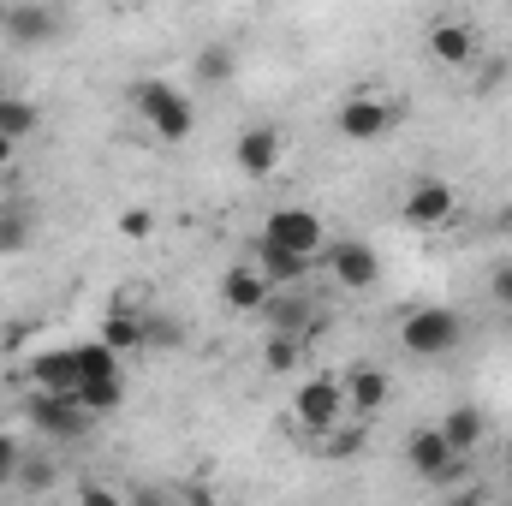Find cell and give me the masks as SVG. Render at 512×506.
Listing matches in <instances>:
<instances>
[{
  "instance_id": "33",
  "label": "cell",
  "mask_w": 512,
  "mask_h": 506,
  "mask_svg": "<svg viewBox=\"0 0 512 506\" xmlns=\"http://www.w3.org/2000/svg\"><path fill=\"white\" fill-rule=\"evenodd\" d=\"M12 161H18V137H6V131H0V167H12Z\"/></svg>"
},
{
  "instance_id": "8",
  "label": "cell",
  "mask_w": 512,
  "mask_h": 506,
  "mask_svg": "<svg viewBox=\"0 0 512 506\" xmlns=\"http://www.w3.org/2000/svg\"><path fill=\"white\" fill-rule=\"evenodd\" d=\"M334 126H340L346 143H376V137H387V131L399 126V108H393L387 96H352Z\"/></svg>"
},
{
  "instance_id": "13",
  "label": "cell",
  "mask_w": 512,
  "mask_h": 506,
  "mask_svg": "<svg viewBox=\"0 0 512 506\" xmlns=\"http://www.w3.org/2000/svg\"><path fill=\"white\" fill-rule=\"evenodd\" d=\"M6 36H12L18 48H42V42H54V36H60V18H54V6L24 0V6H12V12H6Z\"/></svg>"
},
{
  "instance_id": "3",
  "label": "cell",
  "mask_w": 512,
  "mask_h": 506,
  "mask_svg": "<svg viewBox=\"0 0 512 506\" xmlns=\"http://www.w3.org/2000/svg\"><path fill=\"white\" fill-rule=\"evenodd\" d=\"M24 417L48 435V441H78L90 429V411L78 405V393H60V387H36L24 399Z\"/></svg>"
},
{
  "instance_id": "32",
  "label": "cell",
  "mask_w": 512,
  "mask_h": 506,
  "mask_svg": "<svg viewBox=\"0 0 512 506\" xmlns=\"http://www.w3.org/2000/svg\"><path fill=\"white\" fill-rule=\"evenodd\" d=\"M507 60H489V66H483V78H477V90H501V84H507Z\"/></svg>"
},
{
  "instance_id": "30",
  "label": "cell",
  "mask_w": 512,
  "mask_h": 506,
  "mask_svg": "<svg viewBox=\"0 0 512 506\" xmlns=\"http://www.w3.org/2000/svg\"><path fill=\"white\" fill-rule=\"evenodd\" d=\"M328 453H334V459H358V453H364V435H358V429H340V435L328 441Z\"/></svg>"
},
{
  "instance_id": "16",
  "label": "cell",
  "mask_w": 512,
  "mask_h": 506,
  "mask_svg": "<svg viewBox=\"0 0 512 506\" xmlns=\"http://www.w3.org/2000/svg\"><path fill=\"white\" fill-rule=\"evenodd\" d=\"M387 399H393V381H387L376 364H358V370L346 376V411H352V417H376V411H387Z\"/></svg>"
},
{
  "instance_id": "15",
  "label": "cell",
  "mask_w": 512,
  "mask_h": 506,
  "mask_svg": "<svg viewBox=\"0 0 512 506\" xmlns=\"http://www.w3.org/2000/svg\"><path fill=\"white\" fill-rule=\"evenodd\" d=\"M262 322H268L274 334H304V340H310V328H316V304H310L298 286H286V298H274V292H268Z\"/></svg>"
},
{
  "instance_id": "12",
  "label": "cell",
  "mask_w": 512,
  "mask_h": 506,
  "mask_svg": "<svg viewBox=\"0 0 512 506\" xmlns=\"http://www.w3.org/2000/svg\"><path fill=\"white\" fill-rule=\"evenodd\" d=\"M251 262L268 274V286H304V280H310V268H316V256L292 251V245H274V239H256Z\"/></svg>"
},
{
  "instance_id": "10",
  "label": "cell",
  "mask_w": 512,
  "mask_h": 506,
  "mask_svg": "<svg viewBox=\"0 0 512 506\" xmlns=\"http://www.w3.org/2000/svg\"><path fill=\"white\" fill-rule=\"evenodd\" d=\"M233 167H239L245 179H268V173L280 167V131L274 126H245L239 143H233Z\"/></svg>"
},
{
  "instance_id": "14",
  "label": "cell",
  "mask_w": 512,
  "mask_h": 506,
  "mask_svg": "<svg viewBox=\"0 0 512 506\" xmlns=\"http://www.w3.org/2000/svg\"><path fill=\"white\" fill-rule=\"evenodd\" d=\"M429 54H435L441 66H471V60H477V30H471L465 18H435V24H429Z\"/></svg>"
},
{
  "instance_id": "9",
  "label": "cell",
  "mask_w": 512,
  "mask_h": 506,
  "mask_svg": "<svg viewBox=\"0 0 512 506\" xmlns=\"http://www.w3.org/2000/svg\"><path fill=\"white\" fill-rule=\"evenodd\" d=\"M328 274L346 292H370L382 280V256H376V245H364V239H340V245H328Z\"/></svg>"
},
{
  "instance_id": "11",
  "label": "cell",
  "mask_w": 512,
  "mask_h": 506,
  "mask_svg": "<svg viewBox=\"0 0 512 506\" xmlns=\"http://www.w3.org/2000/svg\"><path fill=\"white\" fill-rule=\"evenodd\" d=\"M268 274L256 268V262H239V268H227L221 274V304L227 310H239V316H262V304H268Z\"/></svg>"
},
{
  "instance_id": "18",
  "label": "cell",
  "mask_w": 512,
  "mask_h": 506,
  "mask_svg": "<svg viewBox=\"0 0 512 506\" xmlns=\"http://www.w3.org/2000/svg\"><path fill=\"white\" fill-rule=\"evenodd\" d=\"M191 72H197V84H209V90H227V84L239 78V54H233L227 42H209V48H197Z\"/></svg>"
},
{
  "instance_id": "2",
  "label": "cell",
  "mask_w": 512,
  "mask_h": 506,
  "mask_svg": "<svg viewBox=\"0 0 512 506\" xmlns=\"http://www.w3.org/2000/svg\"><path fill=\"white\" fill-rule=\"evenodd\" d=\"M459 340H465V316L447 304H423L399 322V346L411 358H447V352H459Z\"/></svg>"
},
{
  "instance_id": "1",
  "label": "cell",
  "mask_w": 512,
  "mask_h": 506,
  "mask_svg": "<svg viewBox=\"0 0 512 506\" xmlns=\"http://www.w3.org/2000/svg\"><path fill=\"white\" fill-rule=\"evenodd\" d=\"M131 108H137V120L155 131L161 143H185V137L197 131V108H191V96L173 90L167 78H137V84H131Z\"/></svg>"
},
{
  "instance_id": "5",
  "label": "cell",
  "mask_w": 512,
  "mask_h": 506,
  "mask_svg": "<svg viewBox=\"0 0 512 506\" xmlns=\"http://www.w3.org/2000/svg\"><path fill=\"white\" fill-rule=\"evenodd\" d=\"M405 465H411L423 483H441V489H459V477H465V453L447 447L441 423H435V429H417V435L405 441Z\"/></svg>"
},
{
  "instance_id": "29",
  "label": "cell",
  "mask_w": 512,
  "mask_h": 506,
  "mask_svg": "<svg viewBox=\"0 0 512 506\" xmlns=\"http://www.w3.org/2000/svg\"><path fill=\"white\" fill-rule=\"evenodd\" d=\"M18 459H24V453H18V441H12V435L0 429V489H6L12 477H18Z\"/></svg>"
},
{
  "instance_id": "23",
  "label": "cell",
  "mask_w": 512,
  "mask_h": 506,
  "mask_svg": "<svg viewBox=\"0 0 512 506\" xmlns=\"http://www.w3.org/2000/svg\"><path fill=\"white\" fill-rule=\"evenodd\" d=\"M36 126H42V114H36V102H30V96H0V131H6V137H18V143H24Z\"/></svg>"
},
{
  "instance_id": "7",
  "label": "cell",
  "mask_w": 512,
  "mask_h": 506,
  "mask_svg": "<svg viewBox=\"0 0 512 506\" xmlns=\"http://www.w3.org/2000/svg\"><path fill=\"white\" fill-rule=\"evenodd\" d=\"M262 239H274V245H292V251L316 256L328 245V233H322V215H310V209H298V203H286V209H268V221H262Z\"/></svg>"
},
{
  "instance_id": "27",
  "label": "cell",
  "mask_w": 512,
  "mask_h": 506,
  "mask_svg": "<svg viewBox=\"0 0 512 506\" xmlns=\"http://www.w3.org/2000/svg\"><path fill=\"white\" fill-rule=\"evenodd\" d=\"M149 233H155V215H149L143 203H131L126 215H120V239H131V245H143Z\"/></svg>"
},
{
  "instance_id": "21",
  "label": "cell",
  "mask_w": 512,
  "mask_h": 506,
  "mask_svg": "<svg viewBox=\"0 0 512 506\" xmlns=\"http://www.w3.org/2000/svg\"><path fill=\"white\" fill-rule=\"evenodd\" d=\"M441 435H447L453 453H477V447H483V411H477V405H453V411L441 417Z\"/></svg>"
},
{
  "instance_id": "34",
  "label": "cell",
  "mask_w": 512,
  "mask_h": 506,
  "mask_svg": "<svg viewBox=\"0 0 512 506\" xmlns=\"http://www.w3.org/2000/svg\"><path fill=\"white\" fill-rule=\"evenodd\" d=\"M507 477H512V453H507Z\"/></svg>"
},
{
  "instance_id": "4",
  "label": "cell",
  "mask_w": 512,
  "mask_h": 506,
  "mask_svg": "<svg viewBox=\"0 0 512 506\" xmlns=\"http://www.w3.org/2000/svg\"><path fill=\"white\" fill-rule=\"evenodd\" d=\"M292 411H298V429H304V435H328V429L346 417V381H340V376H310V381H298V393H292Z\"/></svg>"
},
{
  "instance_id": "28",
  "label": "cell",
  "mask_w": 512,
  "mask_h": 506,
  "mask_svg": "<svg viewBox=\"0 0 512 506\" xmlns=\"http://www.w3.org/2000/svg\"><path fill=\"white\" fill-rule=\"evenodd\" d=\"M12 483L36 495V489H48V483H54V465H42V459H36V465H24V459H18V477H12Z\"/></svg>"
},
{
  "instance_id": "26",
  "label": "cell",
  "mask_w": 512,
  "mask_h": 506,
  "mask_svg": "<svg viewBox=\"0 0 512 506\" xmlns=\"http://www.w3.org/2000/svg\"><path fill=\"white\" fill-rule=\"evenodd\" d=\"M179 340H185V328L173 316H161V310L143 316V346H179Z\"/></svg>"
},
{
  "instance_id": "25",
  "label": "cell",
  "mask_w": 512,
  "mask_h": 506,
  "mask_svg": "<svg viewBox=\"0 0 512 506\" xmlns=\"http://www.w3.org/2000/svg\"><path fill=\"white\" fill-rule=\"evenodd\" d=\"M30 245V209H0V256Z\"/></svg>"
},
{
  "instance_id": "24",
  "label": "cell",
  "mask_w": 512,
  "mask_h": 506,
  "mask_svg": "<svg viewBox=\"0 0 512 506\" xmlns=\"http://www.w3.org/2000/svg\"><path fill=\"white\" fill-rule=\"evenodd\" d=\"M78 370H84V376H114V370H120V352H114L108 340H84V346H78Z\"/></svg>"
},
{
  "instance_id": "20",
  "label": "cell",
  "mask_w": 512,
  "mask_h": 506,
  "mask_svg": "<svg viewBox=\"0 0 512 506\" xmlns=\"http://www.w3.org/2000/svg\"><path fill=\"white\" fill-rule=\"evenodd\" d=\"M102 340L126 358V352H143V316L131 310V304H108V316H102Z\"/></svg>"
},
{
  "instance_id": "17",
  "label": "cell",
  "mask_w": 512,
  "mask_h": 506,
  "mask_svg": "<svg viewBox=\"0 0 512 506\" xmlns=\"http://www.w3.org/2000/svg\"><path fill=\"white\" fill-rule=\"evenodd\" d=\"M30 381L36 387H60V393H78V346H54V352H42V358H30Z\"/></svg>"
},
{
  "instance_id": "19",
  "label": "cell",
  "mask_w": 512,
  "mask_h": 506,
  "mask_svg": "<svg viewBox=\"0 0 512 506\" xmlns=\"http://www.w3.org/2000/svg\"><path fill=\"white\" fill-rule=\"evenodd\" d=\"M78 405H84L90 417L120 411V405H126V376H120V370H114V376H84L78 381Z\"/></svg>"
},
{
  "instance_id": "22",
  "label": "cell",
  "mask_w": 512,
  "mask_h": 506,
  "mask_svg": "<svg viewBox=\"0 0 512 506\" xmlns=\"http://www.w3.org/2000/svg\"><path fill=\"white\" fill-rule=\"evenodd\" d=\"M298 364H304V334H268L262 370H268V376H292Z\"/></svg>"
},
{
  "instance_id": "6",
  "label": "cell",
  "mask_w": 512,
  "mask_h": 506,
  "mask_svg": "<svg viewBox=\"0 0 512 506\" xmlns=\"http://www.w3.org/2000/svg\"><path fill=\"white\" fill-rule=\"evenodd\" d=\"M453 215H459V191H453L447 179H417V185L405 191V203H399V221H405V227H417V233L447 227Z\"/></svg>"
},
{
  "instance_id": "35",
  "label": "cell",
  "mask_w": 512,
  "mask_h": 506,
  "mask_svg": "<svg viewBox=\"0 0 512 506\" xmlns=\"http://www.w3.org/2000/svg\"><path fill=\"white\" fill-rule=\"evenodd\" d=\"M507 221H512V215H507Z\"/></svg>"
},
{
  "instance_id": "31",
  "label": "cell",
  "mask_w": 512,
  "mask_h": 506,
  "mask_svg": "<svg viewBox=\"0 0 512 506\" xmlns=\"http://www.w3.org/2000/svg\"><path fill=\"white\" fill-rule=\"evenodd\" d=\"M489 298L512 310V262H501V268H495V280H489Z\"/></svg>"
}]
</instances>
